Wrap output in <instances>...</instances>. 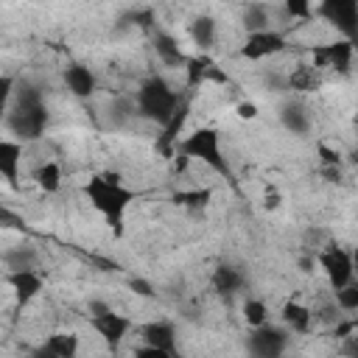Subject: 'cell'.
I'll return each instance as SVG.
<instances>
[{
    "label": "cell",
    "mask_w": 358,
    "mask_h": 358,
    "mask_svg": "<svg viewBox=\"0 0 358 358\" xmlns=\"http://www.w3.org/2000/svg\"><path fill=\"white\" fill-rule=\"evenodd\" d=\"M84 193L90 199V204L106 218V224L115 229V235L123 232V215L129 210V204L134 201V190H129L120 179V173L115 171H103L90 176V182L84 185Z\"/></svg>",
    "instance_id": "6da1fadb"
},
{
    "label": "cell",
    "mask_w": 358,
    "mask_h": 358,
    "mask_svg": "<svg viewBox=\"0 0 358 358\" xmlns=\"http://www.w3.org/2000/svg\"><path fill=\"white\" fill-rule=\"evenodd\" d=\"M182 95L185 92L171 90V84L165 78L154 76V78H148L137 90V115H143L145 120H154V123L165 126L176 115V109L182 103Z\"/></svg>",
    "instance_id": "7a4b0ae2"
},
{
    "label": "cell",
    "mask_w": 358,
    "mask_h": 358,
    "mask_svg": "<svg viewBox=\"0 0 358 358\" xmlns=\"http://www.w3.org/2000/svg\"><path fill=\"white\" fill-rule=\"evenodd\" d=\"M176 151L185 154V157H190V159H201L215 173L229 176V162H227V157L221 151V134L213 126H199L196 131H190L187 137H182Z\"/></svg>",
    "instance_id": "3957f363"
},
{
    "label": "cell",
    "mask_w": 358,
    "mask_h": 358,
    "mask_svg": "<svg viewBox=\"0 0 358 358\" xmlns=\"http://www.w3.org/2000/svg\"><path fill=\"white\" fill-rule=\"evenodd\" d=\"M316 263H319V268L324 271V277H327V282H330L333 291H338V288H344L347 282H352L355 266H352V255H350L347 249H341V246H327L324 252L316 255Z\"/></svg>",
    "instance_id": "277c9868"
},
{
    "label": "cell",
    "mask_w": 358,
    "mask_h": 358,
    "mask_svg": "<svg viewBox=\"0 0 358 358\" xmlns=\"http://www.w3.org/2000/svg\"><path fill=\"white\" fill-rule=\"evenodd\" d=\"M316 14H322L336 31L344 34V39L358 42V3L355 0H327L316 6Z\"/></svg>",
    "instance_id": "5b68a950"
},
{
    "label": "cell",
    "mask_w": 358,
    "mask_h": 358,
    "mask_svg": "<svg viewBox=\"0 0 358 358\" xmlns=\"http://www.w3.org/2000/svg\"><path fill=\"white\" fill-rule=\"evenodd\" d=\"M48 126V112L45 106H14L8 112V131L17 140H36Z\"/></svg>",
    "instance_id": "8992f818"
},
{
    "label": "cell",
    "mask_w": 358,
    "mask_h": 358,
    "mask_svg": "<svg viewBox=\"0 0 358 358\" xmlns=\"http://www.w3.org/2000/svg\"><path fill=\"white\" fill-rule=\"evenodd\" d=\"M246 347L252 352V358H282L285 347H288V333L282 327H257L249 333Z\"/></svg>",
    "instance_id": "52a82bcc"
},
{
    "label": "cell",
    "mask_w": 358,
    "mask_h": 358,
    "mask_svg": "<svg viewBox=\"0 0 358 358\" xmlns=\"http://www.w3.org/2000/svg\"><path fill=\"white\" fill-rule=\"evenodd\" d=\"M187 115H190V92H185V95H182V103H179L176 115L162 126V134H159V137H157V143H154V148H157V154H159L162 159H173V157H176L179 134H182V129H185Z\"/></svg>",
    "instance_id": "ba28073f"
},
{
    "label": "cell",
    "mask_w": 358,
    "mask_h": 358,
    "mask_svg": "<svg viewBox=\"0 0 358 358\" xmlns=\"http://www.w3.org/2000/svg\"><path fill=\"white\" fill-rule=\"evenodd\" d=\"M282 50H285V36L280 31H274V28H266V31H257V34H246L241 56L249 59V62H260V59L277 56Z\"/></svg>",
    "instance_id": "9c48e42d"
},
{
    "label": "cell",
    "mask_w": 358,
    "mask_h": 358,
    "mask_svg": "<svg viewBox=\"0 0 358 358\" xmlns=\"http://www.w3.org/2000/svg\"><path fill=\"white\" fill-rule=\"evenodd\" d=\"M90 324L112 350H117L123 344V338L129 336V330H131V319L123 316V313H115V310L101 313V316H90Z\"/></svg>",
    "instance_id": "30bf717a"
},
{
    "label": "cell",
    "mask_w": 358,
    "mask_h": 358,
    "mask_svg": "<svg viewBox=\"0 0 358 358\" xmlns=\"http://www.w3.org/2000/svg\"><path fill=\"white\" fill-rule=\"evenodd\" d=\"M6 282L11 285L14 296L20 305H28L34 296H39L42 291V277L34 271V268H17V271H8L6 274Z\"/></svg>",
    "instance_id": "8fae6325"
},
{
    "label": "cell",
    "mask_w": 358,
    "mask_h": 358,
    "mask_svg": "<svg viewBox=\"0 0 358 358\" xmlns=\"http://www.w3.org/2000/svg\"><path fill=\"white\" fill-rule=\"evenodd\" d=\"M20 162H22V143L0 140V173L11 187H17L20 182Z\"/></svg>",
    "instance_id": "7c38bea8"
},
{
    "label": "cell",
    "mask_w": 358,
    "mask_h": 358,
    "mask_svg": "<svg viewBox=\"0 0 358 358\" xmlns=\"http://www.w3.org/2000/svg\"><path fill=\"white\" fill-rule=\"evenodd\" d=\"M324 53H327V67H333V70L341 73V76H350L352 59H355V42H350V39L327 42V45H324Z\"/></svg>",
    "instance_id": "4fadbf2b"
},
{
    "label": "cell",
    "mask_w": 358,
    "mask_h": 358,
    "mask_svg": "<svg viewBox=\"0 0 358 358\" xmlns=\"http://www.w3.org/2000/svg\"><path fill=\"white\" fill-rule=\"evenodd\" d=\"M64 84L76 98H90L95 92V73L87 64H70L64 70Z\"/></svg>",
    "instance_id": "5bb4252c"
},
{
    "label": "cell",
    "mask_w": 358,
    "mask_h": 358,
    "mask_svg": "<svg viewBox=\"0 0 358 358\" xmlns=\"http://www.w3.org/2000/svg\"><path fill=\"white\" fill-rule=\"evenodd\" d=\"M143 341L148 347H159V350H168L171 355H176V333H173V324L168 322H151L143 327Z\"/></svg>",
    "instance_id": "9a60e30c"
},
{
    "label": "cell",
    "mask_w": 358,
    "mask_h": 358,
    "mask_svg": "<svg viewBox=\"0 0 358 358\" xmlns=\"http://www.w3.org/2000/svg\"><path fill=\"white\" fill-rule=\"evenodd\" d=\"M280 319H282V324H285L288 330H294V333H305V330H310L313 313H310V308H305L302 302L288 299V302L282 305V310H280Z\"/></svg>",
    "instance_id": "2e32d148"
},
{
    "label": "cell",
    "mask_w": 358,
    "mask_h": 358,
    "mask_svg": "<svg viewBox=\"0 0 358 358\" xmlns=\"http://www.w3.org/2000/svg\"><path fill=\"white\" fill-rule=\"evenodd\" d=\"M154 50H157L159 62L168 64V67L187 64V59H190V56H185V50L179 48V42H176L171 34H157V36H154Z\"/></svg>",
    "instance_id": "e0dca14e"
},
{
    "label": "cell",
    "mask_w": 358,
    "mask_h": 358,
    "mask_svg": "<svg viewBox=\"0 0 358 358\" xmlns=\"http://www.w3.org/2000/svg\"><path fill=\"white\" fill-rule=\"evenodd\" d=\"M285 90H294V92H313L319 90V70L313 64H299L288 73L285 78Z\"/></svg>",
    "instance_id": "ac0fdd59"
},
{
    "label": "cell",
    "mask_w": 358,
    "mask_h": 358,
    "mask_svg": "<svg viewBox=\"0 0 358 358\" xmlns=\"http://www.w3.org/2000/svg\"><path fill=\"white\" fill-rule=\"evenodd\" d=\"M280 120L291 134H305L310 129V115L302 103H285L280 109Z\"/></svg>",
    "instance_id": "d6986e66"
},
{
    "label": "cell",
    "mask_w": 358,
    "mask_h": 358,
    "mask_svg": "<svg viewBox=\"0 0 358 358\" xmlns=\"http://www.w3.org/2000/svg\"><path fill=\"white\" fill-rule=\"evenodd\" d=\"M213 288L218 294H235V291L243 288V274L238 268H232V266H218L213 271Z\"/></svg>",
    "instance_id": "ffe728a7"
},
{
    "label": "cell",
    "mask_w": 358,
    "mask_h": 358,
    "mask_svg": "<svg viewBox=\"0 0 358 358\" xmlns=\"http://www.w3.org/2000/svg\"><path fill=\"white\" fill-rule=\"evenodd\" d=\"M210 64H213V59H210V56H204V53H199V56H190V59H187V64H185L187 92L199 90V87L207 81V70H210Z\"/></svg>",
    "instance_id": "44dd1931"
},
{
    "label": "cell",
    "mask_w": 358,
    "mask_h": 358,
    "mask_svg": "<svg viewBox=\"0 0 358 358\" xmlns=\"http://www.w3.org/2000/svg\"><path fill=\"white\" fill-rule=\"evenodd\" d=\"M190 36H193V42H196L201 50L213 48V42H215V20L207 17V14L196 17V20L190 22Z\"/></svg>",
    "instance_id": "7402d4cb"
},
{
    "label": "cell",
    "mask_w": 358,
    "mask_h": 358,
    "mask_svg": "<svg viewBox=\"0 0 358 358\" xmlns=\"http://www.w3.org/2000/svg\"><path fill=\"white\" fill-rule=\"evenodd\" d=\"M34 179H36L39 190L56 193V190L62 187V168H59V162H42V165L34 171Z\"/></svg>",
    "instance_id": "603a6c76"
},
{
    "label": "cell",
    "mask_w": 358,
    "mask_h": 358,
    "mask_svg": "<svg viewBox=\"0 0 358 358\" xmlns=\"http://www.w3.org/2000/svg\"><path fill=\"white\" fill-rule=\"evenodd\" d=\"M210 199H213V190H210V187H193V190H176V193H173V204L190 207V210L207 207Z\"/></svg>",
    "instance_id": "cb8c5ba5"
},
{
    "label": "cell",
    "mask_w": 358,
    "mask_h": 358,
    "mask_svg": "<svg viewBox=\"0 0 358 358\" xmlns=\"http://www.w3.org/2000/svg\"><path fill=\"white\" fill-rule=\"evenodd\" d=\"M243 28L249 34H257V31H266L268 28V8L263 3H249L243 8Z\"/></svg>",
    "instance_id": "d4e9b609"
},
{
    "label": "cell",
    "mask_w": 358,
    "mask_h": 358,
    "mask_svg": "<svg viewBox=\"0 0 358 358\" xmlns=\"http://www.w3.org/2000/svg\"><path fill=\"white\" fill-rule=\"evenodd\" d=\"M241 313H243V322H246L252 330L268 324V308H266L263 299H246L243 308H241Z\"/></svg>",
    "instance_id": "484cf974"
},
{
    "label": "cell",
    "mask_w": 358,
    "mask_h": 358,
    "mask_svg": "<svg viewBox=\"0 0 358 358\" xmlns=\"http://www.w3.org/2000/svg\"><path fill=\"white\" fill-rule=\"evenodd\" d=\"M59 358H76L78 355V336L76 333H53L45 341Z\"/></svg>",
    "instance_id": "4316f807"
},
{
    "label": "cell",
    "mask_w": 358,
    "mask_h": 358,
    "mask_svg": "<svg viewBox=\"0 0 358 358\" xmlns=\"http://www.w3.org/2000/svg\"><path fill=\"white\" fill-rule=\"evenodd\" d=\"M336 305L341 310H358V282L355 280L336 291Z\"/></svg>",
    "instance_id": "83f0119b"
},
{
    "label": "cell",
    "mask_w": 358,
    "mask_h": 358,
    "mask_svg": "<svg viewBox=\"0 0 358 358\" xmlns=\"http://www.w3.org/2000/svg\"><path fill=\"white\" fill-rule=\"evenodd\" d=\"M319 159H322V168H341V154L336 148H330L327 143H319Z\"/></svg>",
    "instance_id": "f1b7e54d"
},
{
    "label": "cell",
    "mask_w": 358,
    "mask_h": 358,
    "mask_svg": "<svg viewBox=\"0 0 358 358\" xmlns=\"http://www.w3.org/2000/svg\"><path fill=\"white\" fill-rule=\"evenodd\" d=\"M285 11H288L291 17H299V20H308V17L316 14V8H313L310 3H302V0H288V3H285Z\"/></svg>",
    "instance_id": "f546056e"
},
{
    "label": "cell",
    "mask_w": 358,
    "mask_h": 358,
    "mask_svg": "<svg viewBox=\"0 0 358 358\" xmlns=\"http://www.w3.org/2000/svg\"><path fill=\"white\" fill-rule=\"evenodd\" d=\"M134 358H176V355H171L168 350H159V347H148V344H143V347H137V350H134Z\"/></svg>",
    "instance_id": "4dcf8cb0"
},
{
    "label": "cell",
    "mask_w": 358,
    "mask_h": 358,
    "mask_svg": "<svg viewBox=\"0 0 358 358\" xmlns=\"http://www.w3.org/2000/svg\"><path fill=\"white\" fill-rule=\"evenodd\" d=\"M235 115H238L241 120H255V117H257V103H252V101H241V103L235 106Z\"/></svg>",
    "instance_id": "1f68e13d"
},
{
    "label": "cell",
    "mask_w": 358,
    "mask_h": 358,
    "mask_svg": "<svg viewBox=\"0 0 358 358\" xmlns=\"http://www.w3.org/2000/svg\"><path fill=\"white\" fill-rule=\"evenodd\" d=\"M207 81H213V84H221V87H224V84H229V76H227V73L213 62V64H210V70H207Z\"/></svg>",
    "instance_id": "d6a6232c"
},
{
    "label": "cell",
    "mask_w": 358,
    "mask_h": 358,
    "mask_svg": "<svg viewBox=\"0 0 358 358\" xmlns=\"http://www.w3.org/2000/svg\"><path fill=\"white\" fill-rule=\"evenodd\" d=\"M129 285H131V291H134V294H140V296H154L151 282H145V280H140V277H134Z\"/></svg>",
    "instance_id": "836d02e7"
},
{
    "label": "cell",
    "mask_w": 358,
    "mask_h": 358,
    "mask_svg": "<svg viewBox=\"0 0 358 358\" xmlns=\"http://www.w3.org/2000/svg\"><path fill=\"white\" fill-rule=\"evenodd\" d=\"M171 162H173V173L179 176V173H185V171H187V165H190V157H185V154H179V151H176V157H173Z\"/></svg>",
    "instance_id": "e575fe53"
},
{
    "label": "cell",
    "mask_w": 358,
    "mask_h": 358,
    "mask_svg": "<svg viewBox=\"0 0 358 358\" xmlns=\"http://www.w3.org/2000/svg\"><path fill=\"white\" fill-rule=\"evenodd\" d=\"M336 336H338V338L355 336V322H338V324H336Z\"/></svg>",
    "instance_id": "d590c367"
},
{
    "label": "cell",
    "mask_w": 358,
    "mask_h": 358,
    "mask_svg": "<svg viewBox=\"0 0 358 358\" xmlns=\"http://www.w3.org/2000/svg\"><path fill=\"white\" fill-rule=\"evenodd\" d=\"M11 87H14V78L6 73V76L0 78V92H3V101H8V98L14 95V90H11Z\"/></svg>",
    "instance_id": "8d00e7d4"
},
{
    "label": "cell",
    "mask_w": 358,
    "mask_h": 358,
    "mask_svg": "<svg viewBox=\"0 0 358 358\" xmlns=\"http://www.w3.org/2000/svg\"><path fill=\"white\" fill-rule=\"evenodd\" d=\"M322 176L327 182H341V168H322Z\"/></svg>",
    "instance_id": "74e56055"
},
{
    "label": "cell",
    "mask_w": 358,
    "mask_h": 358,
    "mask_svg": "<svg viewBox=\"0 0 358 358\" xmlns=\"http://www.w3.org/2000/svg\"><path fill=\"white\" fill-rule=\"evenodd\" d=\"M109 310H112V308H109V305H103V302H98V299H95V302H90V313H92V316H101V313H109Z\"/></svg>",
    "instance_id": "f35d334b"
},
{
    "label": "cell",
    "mask_w": 358,
    "mask_h": 358,
    "mask_svg": "<svg viewBox=\"0 0 358 358\" xmlns=\"http://www.w3.org/2000/svg\"><path fill=\"white\" fill-rule=\"evenodd\" d=\"M34 358H59V355H56V352H53V350L45 344V347H39V350L34 352Z\"/></svg>",
    "instance_id": "ab89813d"
},
{
    "label": "cell",
    "mask_w": 358,
    "mask_h": 358,
    "mask_svg": "<svg viewBox=\"0 0 358 358\" xmlns=\"http://www.w3.org/2000/svg\"><path fill=\"white\" fill-rule=\"evenodd\" d=\"M266 207H268V210H274V207H280V196H277V193H271V196L266 193Z\"/></svg>",
    "instance_id": "60d3db41"
},
{
    "label": "cell",
    "mask_w": 358,
    "mask_h": 358,
    "mask_svg": "<svg viewBox=\"0 0 358 358\" xmlns=\"http://www.w3.org/2000/svg\"><path fill=\"white\" fill-rule=\"evenodd\" d=\"M299 266H302V271H310V266H313V260H308V257H302V260H299Z\"/></svg>",
    "instance_id": "b9f144b4"
},
{
    "label": "cell",
    "mask_w": 358,
    "mask_h": 358,
    "mask_svg": "<svg viewBox=\"0 0 358 358\" xmlns=\"http://www.w3.org/2000/svg\"><path fill=\"white\" fill-rule=\"evenodd\" d=\"M350 255H352V266H355V268H358V246H355V249H352V252H350Z\"/></svg>",
    "instance_id": "7bdbcfd3"
},
{
    "label": "cell",
    "mask_w": 358,
    "mask_h": 358,
    "mask_svg": "<svg viewBox=\"0 0 358 358\" xmlns=\"http://www.w3.org/2000/svg\"><path fill=\"white\" fill-rule=\"evenodd\" d=\"M352 162H355V165H358V148H355V151H352Z\"/></svg>",
    "instance_id": "ee69618b"
},
{
    "label": "cell",
    "mask_w": 358,
    "mask_h": 358,
    "mask_svg": "<svg viewBox=\"0 0 358 358\" xmlns=\"http://www.w3.org/2000/svg\"><path fill=\"white\" fill-rule=\"evenodd\" d=\"M355 341H358V322H355Z\"/></svg>",
    "instance_id": "f6af8a7d"
},
{
    "label": "cell",
    "mask_w": 358,
    "mask_h": 358,
    "mask_svg": "<svg viewBox=\"0 0 358 358\" xmlns=\"http://www.w3.org/2000/svg\"><path fill=\"white\" fill-rule=\"evenodd\" d=\"M352 358H358V352H355V355H352Z\"/></svg>",
    "instance_id": "bcb514c9"
}]
</instances>
